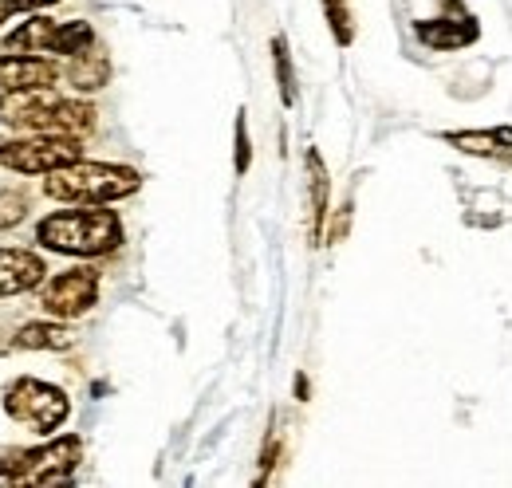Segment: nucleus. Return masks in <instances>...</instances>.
<instances>
[{
    "mask_svg": "<svg viewBox=\"0 0 512 488\" xmlns=\"http://www.w3.org/2000/svg\"><path fill=\"white\" fill-rule=\"evenodd\" d=\"M0 122L32 134H87L95 126V107L56 95V87H32V91H4L0 95Z\"/></svg>",
    "mask_w": 512,
    "mask_h": 488,
    "instance_id": "1",
    "label": "nucleus"
},
{
    "mask_svg": "<svg viewBox=\"0 0 512 488\" xmlns=\"http://www.w3.org/2000/svg\"><path fill=\"white\" fill-rule=\"evenodd\" d=\"M36 241L67 256H103L123 241V225L111 209H67L40 221Z\"/></svg>",
    "mask_w": 512,
    "mask_h": 488,
    "instance_id": "2",
    "label": "nucleus"
},
{
    "mask_svg": "<svg viewBox=\"0 0 512 488\" xmlns=\"http://www.w3.org/2000/svg\"><path fill=\"white\" fill-rule=\"evenodd\" d=\"M138 170L130 166H107V162H71L64 170L44 174V193L56 201H75V205H107L138 193Z\"/></svg>",
    "mask_w": 512,
    "mask_h": 488,
    "instance_id": "3",
    "label": "nucleus"
},
{
    "mask_svg": "<svg viewBox=\"0 0 512 488\" xmlns=\"http://www.w3.org/2000/svg\"><path fill=\"white\" fill-rule=\"evenodd\" d=\"M79 437H56L44 449H12L0 453V477L24 485H64L79 465Z\"/></svg>",
    "mask_w": 512,
    "mask_h": 488,
    "instance_id": "4",
    "label": "nucleus"
},
{
    "mask_svg": "<svg viewBox=\"0 0 512 488\" xmlns=\"http://www.w3.org/2000/svg\"><path fill=\"white\" fill-rule=\"evenodd\" d=\"M4 410H8L16 422L32 426L36 433H52V429L64 426L71 402H67L64 390L52 386V382H40V378H16V382L8 386V394H4Z\"/></svg>",
    "mask_w": 512,
    "mask_h": 488,
    "instance_id": "5",
    "label": "nucleus"
},
{
    "mask_svg": "<svg viewBox=\"0 0 512 488\" xmlns=\"http://www.w3.org/2000/svg\"><path fill=\"white\" fill-rule=\"evenodd\" d=\"M79 158H83V146L71 134H36V138H20V142L0 146V166H8L16 174H52V170H64Z\"/></svg>",
    "mask_w": 512,
    "mask_h": 488,
    "instance_id": "6",
    "label": "nucleus"
},
{
    "mask_svg": "<svg viewBox=\"0 0 512 488\" xmlns=\"http://www.w3.org/2000/svg\"><path fill=\"white\" fill-rule=\"evenodd\" d=\"M99 300V272L95 268H71L60 272L48 288H44V311L56 319H75L83 311H91V304Z\"/></svg>",
    "mask_w": 512,
    "mask_h": 488,
    "instance_id": "7",
    "label": "nucleus"
},
{
    "mask_svg": "<svg viewBox=\"0 0 512 488\" xmlns=\"http://www.w3.org/2000/svg\"><path fill=\"white\" fill-rule=\"evenodd\" d=\"M44 260L36 252L24 248H0V300L4 296H20L36 284H44Z\"/></svg>",
    "mask_w": 512,
    "mask_h": 488,
    "instance_id": "8",
    "label": "nucleus"
},
{
    "mask_svg": "<svg viewBox=\"0 0 512 488\" xmlns=\"http://www.w3.org/2000/svg\"><path fill=\"white\" fill-rule=\"evenodd\" d=\"M60 71L56 63L40 56H0V91H32V87H56Z\"/></svg>",
    "mask_w": 512,
    "mask_h": 488,
    "instance_id": "9",
    "label": "nucleus"
},
{
    "mask_svg": "<svg viewBox=\"0 0 512 488\" xmlns=\"http://www.w3.org/2000/svg\"><path fill=\"white\" fill-rule=\"evenodd\" d=\"M56 32H60L56 20L32 16V20H24V24L0 44V52H4V56H40V52H56Z\"/></svg>",
    "mask_w": 512,
    "mask_h": 488,
    "instance_id": "10",
    "label": "nucleus"
},
{
    "mask_svg": "<svg viewBox=\"0 0 512 488\" xmlns=\"http://www.w3.org/2000/svg\"><path fill=\"white\" fill-rule=\"evenodd\" d=\"M12 343L20 351H67L75 343V331L64 323H28V327H20V335Z\"/></svg>",
    "mask_w": 512,
    "mask_h": 488,
    "instance_id": "11",
    "label": "nucleus"
},
{
    "mask_svg": "<svg viewBox=\"0 0 512 488\" xmlns=\"http://www.w3.org/2000/svg\"><path fill=\"white\" fill-rule=\"evenodd\" d=\"M418 36L430 48H461V44H473L477 40V24L465 20V16H446V20H434V24L418 28Z\"/></svg>",
    "mask_w": 512,
    "mask_h": 488,
    "instance_id": "12",
    "label": "nucleus"
},
{
    "mask_svg": "<svg viewBox=\"0 0 512 488\" xmlns=\"http://www.w3.org/2000/svg\"><path fill=\"white\" fill-rule=\"evenodd\" d=\"M308 193H312V237L323 241V225H327V170L316 150H308Z\"/></svg>",
    "mask_w": 512,
    "mask_h": 488,
    "instance_id": "13",
    "label": "nucleus"
},
{
    "mask_svg": "<svg viewBox=\"0 0 512 488\" xmlns=\"http://www.w3.org/2000/svg\"><path fill=\"white\" fill-rule=\"evenodd\" d=\"M67 79H71L75 91H99V87L111 79L107 56H99V52H83V56H75V63L67 67Z\"/></svg>",
    "mask_w": 512,
    "mask_h": 488,
    "instance_id": "14",
    "label": "nucleus"
},
{
    "mask_svg": "<svg viewBox=\"0 0 512 488\" xmlns=\"http://www.w3.org/2000/svg\"><path fill=\"white\" fill-rule=\"evenodd\" d=\"M449 146L457 150H469V154H497V150H509L512 146V130H461V134H446Z\"/></svg>",
    "mask_w": 512,
    "mask_h": 488,
    "instance_id": "15",
    "label": "nucleus"
},
{
    "mask_svg": "<svg viewBox=\"0 0 512 488\" xmlns=\"http://www.w3.org/2000/svg\"><path fill=\"white\" fill-rule=\"evenodd\" d=\"M91 44H95V32H91L87 20H67L56 32V52L60 56H83V52H91Z\"/></svg>",
    "mask_w": 512,
    "mask_h": 488,
    "instance_id": "16",
    "label": "nucleus"
},
{
    "mask_svg": "<svg viewBox=\"0 0 512 488\" xmlns=\"http://www.w3.org/2000/svg\"><path fill=\"white\" fill-rule=\"evenodd\" d=\"M272 60H276V79H280V99L292 107V103H296V75H292V60H288L284 36L272 40Z\"/></svg>",
    "mask_w": 512,
    "mask_h": 488,
    "instance_id": "17",
    "label": "nucleus"
},
{
    "mask_svg": "<svg viewBox=\"0 0 512 488\" xmlns=\"http://www.w3.org/2000/svg\"><path fill=\"white\" fill-rule=\"evenodd\" d=\"M327 8V20H331V32L339 44H351V12H347V0H323Z\"/></svg>",
    "mask_w": 512,
    "mask_h": 488,
    "instance_id": "18",
    "label": "nucleus"
},
{
    "mask_svg": "<svg viewBox=\"0 0 512 488\" xmlns=\"http://www.w3.org/2000/svg\"><path fill=\"white\" fill-rule=\"evenodd\" d=\"M24 213H28V201H24L20 193H12V189H0V229L20 225Z\"/></svg>",
    "mask_w": 512,
    "mask_h": 488,
    "instance_id": "19",
    "label": "nucleus"
},
{
    "mask_svg": "<svg viewBox=\"0 0 512 488\" xmlns=\"http://www.w3.org/2000/svg\"><path fill=\"white\" fill-rule=\"evenodd\" d=\"M249 170V130H245V115L237 119V174Z\"/></svg>",
    "mask_w": 512,
    "mask_h": 488,
    "instance_id": "20",
    "label": "nucleus"
},
{
    "mask_svg": "<svg viewBox=\"0 0 512 488\" xmlns=\"http://www.w3.org/2000/svg\"><path fill=\"white\" fill-rule=\"evenodd\" d=\"M24 8H40V0H0V28H4L16 12H24Z\"/></svg>",
    "mask_w": 512,
    "mask_h": 488,
    "instance_id": "21",
    "label": "nucleus"
},
{
    "mask_svg": "<svg viewBox=\"0 0 512 488\" xmlns=\"http://www.w3.org/2000/svg\"><path fill=\"white\" fill-rule=\"evenodd\" d=\"M40 4H56V0H40Z\"/></svg>",
    "mask_w": 512,
    "mask_h": 488,
    "instance_id": "22",
    "label": "nucleus"
},
{
    "mask_svg": "<svg viewBox=\"0 0 512 488\" xmlns=\"http://www.w3.org/2000/svg\"><path fill=\"white\" fill-rule=\"evenodd\" d=\"M0 146H4V142H0Z\"/></svg>",
    "mask_w": 512,
    "mask_h": 488,
    "instance_id": "23",
    "label": "nucleus"
}]
</instances>
